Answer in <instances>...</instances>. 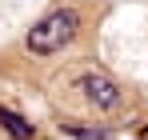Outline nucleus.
Listing matches in <instances>:
<instances>
[{
  "label": "nucleus",
  "instance_id": "nucleus-1",
  "mask_svg": "<svg viewBox=\"0 0 148 140\" xmlns=\"http://www.w3.org/2000/svg\"><path fill=\"white\" fill-rule=\"evenodd\" d=\"M76 28H80V16H76L72 8H56V12H48L40 24H32L28 48H32L36 56H52V52H60L64 44H72Z\"/></svg>",
  "mask_w": 148,
  "mask_h": 140
},
{
  "label": "nucleus",
  "instance_id": "nucleus-2",
  "mask_svg": "<svg viewBox=\"0 0 148 140\" xmlns=\"http://www.w3.org/2000/svg\"><path fill=\"white\" fill-rule=\"evenodd\" d=\"M80 88H84V96H88L96 108H116V104H120V88H116L108 76H96V72H88V76L80 80Z\"/></svg>",
  "mask_w": 148,
  "mask_h": 140
},
{
  "label": "nucleus",
  "instance_id": "nucleus-3",
  "mask_svg": "<svg viewBox=\"0 0 148 140\" xmlns=\"http://www.w3.org/2000/svg\"><path fill=\"white\" fill-rule=\"evenodd\" d=\"M0 124H4V128H8L16 140H28V136H32V124H28L24 116H16L12 108H0Z\"/></svg>",
  "mask_w": 148,
  "mask_h": 140
}]
</instances>
